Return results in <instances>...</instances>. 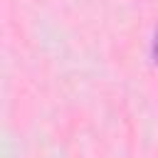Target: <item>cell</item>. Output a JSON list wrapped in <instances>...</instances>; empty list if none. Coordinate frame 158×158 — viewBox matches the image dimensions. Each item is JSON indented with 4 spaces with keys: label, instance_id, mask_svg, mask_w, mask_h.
Masks as SVG:
<instances>
[{
    "label": "cell",
    "instance_id": "6da1fadb",
    "mask_svg": "<svg viewBox=\"0 0 158 158\" xmlns=\"http://www.w3.org/2000/svg\"><path fill=\"white\" fill-rule=\"evenodd\" d=\"M153 59L158 62V30H156V37H153Z\"/></svg>",
    "mask_w": 158,
    "mask_h": 158
}]
</instances>
